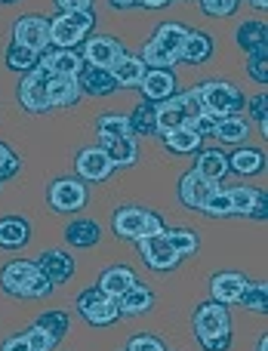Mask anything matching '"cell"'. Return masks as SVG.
<instances>
[{"instance_id": "1", "label": "cell", "mask_w": 268, "mask_h": 351, "mask_svg": "<svg viewBox=\"0 0 268 351\" xmlns=\"http://www.w3.org/2000/svg\"><path fill=\"white\" fill-rule=\"evenodd\" d=\"M191 330H195V339L201 351H228L234 342L232 315H228L226 305L213 302V299H207V302H201L195 308Z\"/></svg>"}, {"instance_id": "2", "label": "cell", "mask_w": 268, "mask_h": 351, "mask_svg": "<svg viewBox=\"0 0 268 351\" xmlns=\"http://www.w3.org/2000/svg\"><path fill=\"white\" fill-rule=\"evenodd\" d=\"M0 290L12 299H47L53 293V284L47 280V274L37 268V262L31 259H12L0 268Z\"/></svg>"}, {"instance_id": "3", "label": "cell", "mask_w": 268, "mask_h": 351, "mask_svg": "<svg viewBox=\"0 0 268 351\" xmlns=\"http://www.w3.org/2000/svg\"><path fill=\"white\" fill-rule=\"evenodd\" d=\"M188 25L182 22H164L154 25V34L145 40L139 59L148 68H176L179 65V53H182V43L188 37Z\"/></svg>"}, {"instance_id": "4", "label": "cell", "mask_w": 268, "mask_h": 351, "mask_svg": "<svg viewBox=\"0 0 268 351\" xmlns=\"http://www.w3.org/2000/svg\"><path fill=\"white\" fill-rule=\"evenodd\" d=\"M96 28V12L80 10V12H59L49 19V47L56 49H74L86 40Z\"/></svg>"}, {"instance_id": "5", "label": "cell", "mask_w": 268, "mask_h": 351, "mask_svg": "<svg viewBox=\"0 0 268 351\" xmlns=\"http://www.w3.org/2000/svg\"><path fill=\"white\" fill-rule=\"evenodd\" d=\"M111 228H114L117 237H123V241H139V237H148V234H158V231H164V219L158 216V213L145 210V206H121V210L114 213V219H111Z\"/></svg>"}, {"instance_id": "6", "label": "cell", "mask_w": 268, "mask_h": 351, "mask_svg": "<svg viewBox=\"0 0 268 351\" xmlns=\"http://www.w3.org/2000/svg\"><path fill=\"white\" fill-rule=\"evenodd\" d=\"M47 204L59 216H71V213H80L90 204V188L77 176H59L47 188Z\"/></svg>"}, {"instance_id": "7", "label": "cell", "mask_w": 268, "mask_h": 351, "mask_svg": "<svg viewBox=\"0 0 268 351\" xmlns=\"http://www.w3.org/2000/svg\"><path fill=\"white\" fill-rule=\"evenodd\" d=\"M201 99H204V111L213 117H232L244 111L247 96L241 93V86L228 84V80H210L201 86Z\"/></svg>"}, {"instance_id": "8", "label": "cell", "mask_w": 268, "mask_h": 351, "mask_svg": "<svg viewBox=\"0 0 268 351\" xmlns=\"http://www.w3.org/2000/svg\"><path fill=\"white\" fill-rule=\"evenodd\" d=\"M74 308H77V315L84 317L90 327H111V324H117V317H121L117 302L105 296L99 287H86V290H80L77 299H74Z\"/></svg>"}, {"instance_id": "9", "label": "cell", "mask_w": 268, "mask_h": 351, "mask_svg": "<svg viewBox=\"0 0 268 351\" xmlns=\"http://www.w3.org/2000/svg\"><path fill=\"white\" fill-rule=\"evenodd\" d=\"M53 80V74L37 62V68H31L22 80H19V102L28 114H47L49 111V99H47V86Z\"/></svg>"}, {"instance_id": "10", "label": "cell", "mask_w": 268, "mask_h": 351, "mask_svg": "<svg viewBox=\"0 0 268 351\" xmlns=\"http://www.w3.org/2000/svg\"><path fill=\"white\" fill-rule=\"evenodd\" d=\"M136 247H139V256L142 262H145L151 271L164 274V271H173V268L182 262V256L176 253V250L170 247V241H167V228L158 231V234H148V237H139L136 241Z\"/></svg>"}, {"instance_id": "11", "label": "cell", "mask_w": 268, "mask_h": 351, "mask_svg": "<svg viewBox=\"0 0 268 351\" xmlns=\"http://www.w3.org/2000/svg\"><path fill=\"white\" fill-rule=\"evenodd\" d=\"M12 43H19V47H28L34 49V53H43V49L49 47V19L43 16H22L16 19V25H12Z\"/></svg>"}, {"instance_id": "12", "label": "cell", "mask_w": 268, "mask_h": 351, "mask_svg": "<svg viewBox=\"0 0 268 351\" xmlns=\"http://www.w3.org/2000/svg\"><path fill=\"white\" fill-rule=\"evenodd\" d=\"M74 173H77L80 182L90 185V182H108L114 167H111L108 154H105L102 148L93 145V148H80L77 152V158H74Z\"/></svg>"}, {"instance_id": "13", "label": "cell", "mask_w": 268, "mask_h": 351, "mask_svg": "<svg viewBox=\"0 0 268 351\" xmlns=\"http://www.w3.org/2000/svg\"><path fill=\"white\" fill-rule=\"evenodd\" d=\"M127 53L123 49V43L117 40V37H111V34H93V37H86L84 40V65H96V68H111L121 56Z\"/></svg>"}, {"instance_id": "14", "label": "cell", "mask_w": 268, "mask_h": 351, "mask_svg": "<svg viewBox=\"0 0 268 351\" xmlns=\"http://www.w3.org/2000/svg\"><path fill=\"white\" fill-rule=\"evenodd\" d=\"M219 188H222V185H216V182L204 179L201 173L188 170V173L179 176V204L188 206V210H204V204H207V200L213 197Z\"/></svg>"}, {"instance_id": "15", "label": "cell", "mask_w": 268, "mask_h": 351, "mask_svg": "<svg viewBox=\"0 0 268 351\" xmlns=\"http://www.w3.org/2000/svg\"><path fill=\"white\" fill-rule=\"evenodd\" d=\"M176 84H179V77L173 68H148L139 90H142V96H145V102L158 105V102H167V99L176 96Z\"/></svg>"}, {"instance_id": "16", "label": "cell", "mask_w": 268, "mask_h": 351, "mask_svg": "<svg viewBox=\"0 0 268 351\" xmlns=\"http://www.w3.org/2000/svg\"><path fill=\"white\" fill-rule=\"evenodd\" d=\"M37 268L47 274V280L53 287H65L74 278V259L68 250H43L37 256Z\"/></svg>"}, {"instance_id": "17", "label": "cell", "mask_w": 268, "mask_h": 351, "mask_svg": "<svg viewBox=\"0 0 268 351\" xmlns=\"http://www.w3.org/2000/svg\"><path fill=\"white\" fill-rule=\"evenodd\" d=\"M247 274L241 271H219L210 278V296H213V302L219 305H238L241 296H244L247 290Z\"/></svg>"}, {"instance_id": "18", "label": "cell", "mask_w": 268, "mask_h": 351, "mask_svg": "<svg viewBox=\"0 0 268 351\" xmlns=\"http://www.w3.org/2000/svg\"><path fill=\"white\" fill-rule=\"evenodd\" d=\"M99 148L108 154L111 167H133L139 160V145H136L133 133H121V136H102L99 139Z\"/></svg>"}, {"instance_id": "19", "label": "cell", "mask_w": 268, "mask_h": 351, "mask_svg": "<svg viewBox=\"0 0 268 351\" xmlns=\"http://www.w3.org/2000/svg\"><path fill=\"white\" fill-rule=\"evenodd\" d=\"M102 241V225L90 216H74L65 225V243L74 250H93Z\"/></svg>"}, {"instance_id": "20", "label": "cell", "mask_w": 268, "mask_h": 351, "mask_svg": "<svg viewBox=\"0 0 268 351\" xmlns=\"http://www.w3.org/2000/svg\"><path fill=\"white\" fill-rule=\"evenodd\" d=\"M40 65L47 68L53 77H77V71L84 68V59H80L74 49L47 47V49L40 53Z\"/></svg>"}, {"instance_id": "21", "label": "cell", "mask_w": 268, "mask_h": 351, "mask_svg": "<svg viewBox=\"0 0 268 351\" xmlns=\"http://www.w3.org/2000/svg\"><path fill=\"white\" fill-rule=\"evenodd\" d=\"M108 71H111V77H114L117 90H139V84H142V77H145L148 65L139 59V56L123 53L121 59L108 68Z\"/></svg>"}, {"instance_id": "22", "label": "cell", "mask_w": 268, "mask_h": 351, "mask_svg": "<svg viewBox=\"0 0 268 351\" xmlns=\"http://www.w3.org/2000/svg\"><path fill=\"white\" fill-rule=\"evenodd\" d=\"M77 86L80 93H86V96H96V99H105L111 96V93L117 90L114 77H111L108 68H96V65H84L77 71Z\"/></svg>"}, {"instance_id": "23", "label": "cell", "mask_w": 268, "mask_h": 351, "mask_svg": "<svg viewBox=\"0 0 268 351\" xmlns=\"http://www.w3.org/2000/svg\"><path fill=\"white\" fill-rule=\"evenodd\" d=\"M216 53V40L210 34H204V31H188V37H185L182 43V53H179V62H185V65H204V62H210Z\"/></svg>"}, {"instance_id": "24", "label": "cell", "mask_w": 268, "mask_h": 351, "mask_svg": "<svg viewBox=\"0 0 268 351\" xmlns=\"http://www.w3.org/2000/svg\"><path fill=\"white\" fill-rule=\"evenodd\" d=\"M31 241V222L25 216H0V250H22Z\"/></svg>"}, {"instance_id": "25", "label": "cell", "mask_w": 268, "mask_h": 351, "mask_svg": "<svg viewBox=\"0 0 268 351\" xmlns=\"http://www.w3.org/2000/svg\"><path fill=\"white\" fill-rule=\"evenodd\" d=\"M133 284H136V271L130 265H108L102 274H99V284L96 287L108 299H121Z\"/></svg>"}, {"instance_id": "26", "label": "cell", "mask_w": 268, "mask_h": 351, "mask_svg": "<svg viewBox=\"0 0 268 351\" xmlns=\"http://www.w3.org/2000/svg\"><path fill=\"white\" fill-rule=\"evenodd\" d=\"M195 158H197L195 160V173H201L204 179L222 185V179L228 176V154L222 152V148H201Z\"/></svg>"}, {"instance_id": "27", "label": "cell", "mask_w": 268, "mask_h": 351, "mask_svg": "<svg viewBox=\"0 0 268 351\" xmlns=\"http://www.w3.org/2000/svg\"><path fill=\"white\" fill-rule=\"evenodd\" d=\"M228 170H234L238 176H256L265 170V148L256 145H241L228 154Z\"/></svg>"}, {"instance_id": "28", "label": "cell", "mask_w": 268, "mask_h": 351, "mask_svg": "<svg viewBox=\"0 0 268 351\" xmlns=\"http://www.w3.org/2000/svg\"><path fill=\"white\" fill-rule=\"evenodd\" d=\"M114 302H117V308H121V315H130V317L145 315V311L154 308V290L148 284H139V280H136V284L130 287L121 299H114Z\"/></svg>"}, {"instance_id": "29", "label": "cell", "mask_w": 268, "mask_h": 351, "mask_svg": "<svg viewBox=\"0 0 268 351\" xmlns=\"http://www.w3.org/2000/svg\"><path fill=\"white\" fill-rule=\"evenodd\" d=\"M80 86L77 77H53L47 86V99H49V108H71V105L80 102Z\"/></svg>"}, {"instance_id": "30", "label": "cell", "mask_w": 268, "mask_h": 351, "mask_svg": "<svg viewBox=\"0 0 268 351\" xmlns=\"http://www.w3.org/2000/svg\"><path fill=\"white\" fill-rule=\"evenodd\" d=\"M188 127V117H185L182 105L176 99H167V102H158V121H154V136H167L176 133V130Z\"/></svg>"}, {"instance_id": "31", "label": "cell", "mask_w": 268, "mask_h": 351, "mask_svg": "<svg viewBox=\"0 0 268 351\" xmlns=\"http://www.w3.org/2000/svg\"><path fill=\"white\" fill-rule=\"evenodd\" d=\"M213 136L222 142V145H241V142L250 136V123H247V117H241V114L216 117Z\"/></svg>"}, {"instance_id": "32", "label": "cell", "mask_w": 268, "mask_h": 351, "mask_svg": "<svg viewBox=\"0 0 268 351\" xmlns=\"http://www.w3.org/2000/svg\"><path fill=\"white\" fill-rule=\"evenodd\" d=\"M234 43H238L244 53L268 47V25L263 19H247V22H241V28L234 31Z\"/></svg>"}, {"instance_id": "33", "label": "cell", "mask_w": 268, "mask_h": 351, "mask_svg": "<svg viewBox=\"0 0 268 351\" xmlns=\"http://www.w3.org/2000/svg\"><path fill=\"white\" fill-rule=\"evenodd\" d=\"M164 145H167V152H170V154L191 158V154H197L204 148V139L191 127H182V130H176V133H167L164 136Z\"/></svg>"}, {"instance_id": "34", "label": "cell", "mask_w": 268, "mask_h": 351, "mask_svg": "<svg viewBox=\"0 0 268 351\" xmlns=\"http://www.w3.org/2000/svg\"><path fill=\"white\" fill-rule=\"evenodd\" d=\"M34 327L47 330L49 336H53L56 342H62L68 336V330H71V315L62 308H53V311H43V315L34 317Z\"/></svg>"}, {"instance_id": "35", "label": "cell", "mask_w": 268, "mask_h": 351, "mask_svg": "<svg viewBox=\"0 0 268 351\" xmlns=\"http://www.w3.org/2000/svg\"><path fill=\"white\" fill-rule=\"evenodd\" d=\"M133 136H154V121H158V105L154 102H139L133 114H127Z\"/></svg>"}, {"instance_id": "36", "label": "cell", "mask_w": 268, "mask_h": 351, "mask_svg": "<svg viewBox=\"0 0 268 351\" xmlns=\"http://www.w3.org/2000/svg\"><path fill=\"white\" fill-rule=\"evenodd\" d=\"M37 62H40V53H34V49L28 47H19V43L10 40V47H6V68L16 74H28L31 68H37Z\"/></svg>"}, {"instance_id": "37", "label": "cell", "mask_w": 268, "mask_h": 351, "mask_svg": "<svg viewBox=\"0 0 268 351\" xmlns=\"http://www.w3.org/2000/svg\"><path fill=\"white\" fill-rule=\"evenodd\" d=\"M167 241H170V247L176 250L182 259H191V256H197V250H201V237L191 228H170L167 231Z\"/></svg>"}, {"instance_id": "38", "label": "cell", "mask_w": 268, "mask_h": 351, "mask_svg": "<svg viewBox=\"0 0 268 351\" xmlns=\"http://www.w3.org/2000/svg\"><path fill=\"white\" fill-rule=\"evenodd\" d=\"M259 194H263V191H256V188H250V185H234V188H228V200H232V216H247V219H250V210L256 206Z\"/></svg>"}, {"instance_id": "39", "label": "cell", "mask_w": 268, "mask_h": 351, "mask_svg": "<svg viewBox=\"0 0 268 351\" xmlns=\"http://www.w3.org/2000/svg\"><path fill=\"white\" fill-rule=\"evenodd\" d=\"M238 305H244L250 315H265V308H268V284L265 280H259V284H247V290H244V296H241Z\"/></svg>"}, {"instance_id": "40", "label": "cell", "mask_w": 268, "mask_h": 351, "mask_svg": "<svg viewBox=\"0 0 268 351\" xmlns=\"http://www.w3.org/2000/svg\"><path fill=\"white\" fill-rule=\"evenodd\" d=\"M247 77L259 86L268 84V47H259V49H253V53H247Z\"/></svg>"}, {"instance_id": "41", "label": "cell", "mask_w": 268, "mask_h": 351, "mask_svg": "<svg viewBox=\"0 0 268 351\" xmlns=\"http://www.w3.org/2000/svg\"><path fill=\"white\" fill-rule=\"evenodd\" d=\"M176 99L179 105H182V111H185V117H188V127L197 121V117L204 114V99H201V86H191V90H185V93H176Z\"/></svg>"}, {"instance_id": "42", "label": "cell", "mask_w": 268, "mask_h": 351, "mask_svg": "<svg viewBox=\"0 0 268 351\" xmlns=\"http://www.w3.org/2000/svg\"><path fill=\"white\" fill-rule=\"evenodd\" d=\"M121 133H133L130 130L127 114H99L96 117V136H121Z\"/></svg>"}, {"instance_id": "43", "label": "cell", "mask_w": 268, "mask_h": 351, "mask_svg": "<svg viewBox=\"0 0 268 351\" xmlns=\"http://www.w3.org/2000/svg\"><path fill=\"white\" fill-rule=\"evenodd\" d=\"M247 111H250V121L247 123H256L259 127V133H268V96L265 93H256V96H250L247 99Z\"/></svg>"}, {"instance_id": "44", "label": "cell", "mask_w": 268, "mask_h": 351, "mask_svg": "<svg viewBox=\"0 0 268 351\" xmlns=\"http://www.w3.org/2000/svg\"><path fill=\"white\" fill-rule=\"evenodd\" d=\"M204 216H213V219H226V216H232V200H228V191L226 188H219V191L213 194V197L204 204Z\"/></svg>"}, {"instance_id": "45", "label": "cell", "mask_w": 268, "mask_h": 351, "mask_svg": "<svg viewBox=\"0 0 268 351\" xmlns=\"http://www.w3.org/2000/svg\"><path fill=\"white\" fill-rule=\"evenodd\" d=\"M241 6V0H201V12L210 19H228L234 16Z\"/></svg>"}, {"instance_id": "46", "label": "cell", "mask_w": 268, "mask_h": 351, "mask_svg": "<svg viewBox=\"0 0 268 351\" xmlns=\"http://www.w3.org/2000/svg\"><path fill=\"white\" fill-rule=\"evenodd\" d=\"M19 170H22V160H19V154L12 152V145L0 142V182H3V179H16Z\"/></svg>"}, {"instance_id": "47", "label": "cell", "mask_w": 268, "mask_h": 351, "mask_svg": "<svg viewBox=\"0 0 268 351\" xmlns=\"http://www.w3.org/2000/svg\"><path fill=\"white\" fill-rule=\"evenodd\" d=\"M25 339H28V348L31 351H53L59 342L53 339V336L47 333V330H40V327H34L31 324V330H25Z\"/></svg>"}, {"instance_id": "48", "label": "cell", "mask_w": 268, "mask_h": 351, "mask_svg": "<svg viewBox=\"0 0 268 351\" xmlns=\"http://www.w3.org/2000/svg\"><path fill=\"white\" fill-rule=\"evenodd\" d=\"M127 351H167V346H164V339H158V336L139 333L127 342Z\"/></svg>"}, {"instance_id": "49", "label": "cell", "mask_w": 268, "mask_h": 351, "mask_svg": "<svg viewBox=\"0 0 268 351\" xmlns=\"http://www.w3.org/2000/svg\"><path fill=\"white\" fill-rule=\"evenodd\" d=\"M213 127H216V117H213V114H207V111H204V114L197 117L195 123H191V130H195V133L201 136V139H207V136H213Z\"/></svg>"}, {"instance_id": "50", "label": "cell", "mask_w": 268, "mask_h": 351, "mask_svg": "<svg viewBox=\"0 0 268 351\" xmlns=\"http://www.w3.org/2000/svg\"><path fill=\"white\" fill-rule=\"evenodd\" d=\"M59 12H80V10H93L96 0H53Z\"/></svg>"}, {"instance_id": "51", "label": "cell", "mask_w": 268, "mask_h": 351, "mask_svg": "<svg viewBox=\"0 0 268 351\" xmlns=\"http://www.w3.org/2000/svg\"><path fill=\"white\" fill-rule=\"evenodd\" d=\"M0 351H31V348H28V339H25V333H19V336H12V339H6Z\"/></svg>"}, {"instance_id": "52", "label": "cell", "mask_w": 268, "mask_h": 351, "mask_svg": "<svg viewBox=\"0 0 268 351\" xmlns=\"http://www.w3.org/2000/svg\"><path fill=\"white\" fill-rule=\"evenodd\" d=\"M265 216H268V204H265V191L259 194V200H256V206L250 210V219H259V222H265Z\"/></svg>"}, {"instance_id": "53", "label": "cell", "mask_w": 268, "mask_h": 351, "mask_svg": "<svg viewBox=\"0 0 268 351\" xmlns=\"http://www.w3.org/2000/svg\"><path fill=\"white\" fill-rule=\"evenodd\" d=\"M136 6H145V10H164V6H170V0H136Z\"/></svg>"}, {"instance_id": "54", "label": "cell", "mask_w": 268, "mask_h": 351, "mask_svg": "<svg viewBox=\"0 0 268 351\" xmlns=\"http://www.w3.org/2000/svg\"><path fill=\"white\" fill-rule=\"evenodd\" d=\"M114 10H130V6H136V0H108Z\"/></svg>"}, {"instance_id": "55", "label": "cell", "mask_w": 268, "mask_h": 351, "mask_svg": "<svg viewBox=\"0 0 268 351\" xmlns=\"http://www.w3.org/2000/svg\"><path fill=\"white\" fill-rule=\"evenodd\" d=\"M250 6H253V10H259V12H265L268 10V0H250Z\"/></svg>"}, {"instance_id": "56", "label": "cell", "mask_w": 268, "mask_h": 351, "mask_svg": "<svg viewBox=\"0 0 268 351\" xmlns=\"http://www.w3.org/2000/svg\"><path fill=\"white\" fill-rule=\"evenodd\" d=\"M256 351H268V333L259 336V342H256Z\"/></svg>"}, {"instance_id": "57", "label": "cell", "mask_w": 268, "mask_h": 351, "mask_svg": "<svg viewBox=\"0 0 268 351\" xmlns=\"http://www.w3.org/2000/svg\"><path fill=\"white\" fill-rule=\"evenodd\" d=\"M16 3H22V0H0V6H16Z\"/></svg>"}]
</instances>
